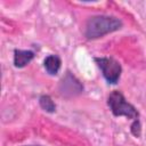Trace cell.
Here are the masks:
<instances>
[{
    "label": "cell",
    "instance_id": "cell-9",
    "mask_svg": "<svg viewBox=\"0 0 146 146\" xmlns=\"http://www.w3.org/2000/svg\"><path fill=\"white\" fill-rule=\"evenodd\" d=\"M25 146H41V145H25Z\"/></svg>",
    "mask_w": 146,
    "mask_h": 146
},
{
    "label": "cell",
    "instance_id": "cell-8",
    "mask_svg": "<svg viewBox=\"0 0 146 146\" xmlns=\"http://www.w3.org/2000/svg\"><path fill=\"white\" fill-rule=\"evenodd\" d=\"M131 132L136 137H139V135H140V123H139V120L133 121V123L131 125Z\"/></svg>",
    "mask_w": 146,
    "mask_h": 146
},
{
    "label": "cell",
    "instance_id": "cell-7",
    "mask_svg": "<svg viewBox=\"0 0 146 146\" xmlns=\"http://www.w3.org/2000/svg\"><path fill=\"white\" fill-rule=\"evenodd\" d=\"M39 104H40L41 108L48 113H54L56 111V105H55L54 100L51 99V97L48 95H42L39 98Z\"/></svg>",
    "mask_w": 146,
    "mask_h": 146
},
{
    "label": "cell",
    "instance_id": "cell-2",
    "mask_svg": "<svg viewBox=\"0 0 146 146\" xmlns=\"http://www.w3.org/2000/svg\"><path fill=\"white\" fill-rule=\"evenodd\" d=\"M107 105L115 116H127L128 119H131L133 121L138 120L139 117V113L136 107L128 103L124 96L117 90L112 91L108 95Z\"/></svg>",
    "mask_w": 146,
    "mask_h": 146
},
{
    "label": "cell",
    "instance_id": "cell-6",
    "mask_svg": "<svg viewBox=\"0 0 146 146\" xmlns=\"http://www.w3.org/2000/svg\"><path fill=\"white\" fill-rule=\"evenodd\" d=\"M60 58L56 55H49L48 57H46L44 62H43V65H44V68L46 71L50 74V75H56L60 68Z\"/></svg>",
    "mask_w": 146,
    "mask_h": 146
},
{
    "label": "cell",
    "instance_id": "cell-3",
    "mask_svg": "<svg viewBox=\"0 0 146 146\" xmlns=\"http://www.w3.org/2000/svg\"><path fill=\"white\" fill-rule=\"evenodd\" d=\"M95 62L102 70L103 75L108 83L115 84L119 81L122 67L117 60H115L112 57H95Z\"/></svg>",
    "mask_w": 146,
    "mask_h": 146
},
{
    "label": "cell",
    "instance_id": "cell-1",
    "mask_svg": "<svg viewBox=\"0 0 146 146\" xmlns=\"http://www.w3.org/2000/svg\"><path fill=\"white\" fill-rule=\"evenodd\" d=\"M122 22L117 17L106 15L92 16L86 24L84 35L87 36V39H98L108 33L120 30Z\"/></svg>",
    "mask_w": 146,
    "mask_h": 146
},
{
    "label": "cell",
    "instance_id": "cell-4",
    "mask_svg": "<svg viewBox=\"0 0 146 146\" xmlns=\"http://www.w3.org/2000/svg\"><path fill=\"white\" fill-rule=\"evenodd\" d=\"M59 91L62 96L70 98L80 95L83 91V86L74 75L67 72L59 83Z\"/></svg>",
    "mask_w": 146,
    "mask_h": 146
},
{
    "label": "cell",
    "instance_id": "cell-5",
    "mask_svg": "<svg viewBox=\"0 0 146 146\" xmlns=\"http://www.w3.org/2000/svg\"><path fill=\"white\" fill-rule=\"evenodd\" d=\"M33 58H34V52L31 50L15 49V51H14V65H15V67L22 68V67L26 66Z\"/></svg>",
    "mask_w": 146,
    "mask_h": 146
}]
</instances>
